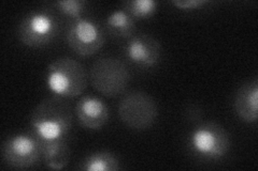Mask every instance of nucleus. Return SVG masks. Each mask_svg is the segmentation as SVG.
Segmentation results:
<instances>
[{
    "label": "nucleus",
    "mask_w": 258,
    "mask_h": 171,
    "mask_svg": "<svg viewBox=\"0 0 258 171\" xmlns=\"http://www.w3.org/2000/svg\"><path fill=\"white\" fill-rule=\"evenodd\" d=\"M66 42L78 55L88 57L96 54L106 42L99 23L88 18L71 21L66 30Z\"/></svg>",
    "instance_id": "8"
},
{
    "label": "nucleus",
    "mask_w": 258,
    "mask_h": 171,
    "mask_svg": "<svg viewBox=\"0 0 258 171\" xmlns=\"http://www.w3.org/2000/svg\"><path fill=\"white\" fill-rule=\"evenodd\" d=\"M75 111L80 123L88 129H100L109 120L108 106L96 96L81 97Z\"/></svg>",
    "instance_id": "10"
},
{
    "label": "nucleus",
    "mask_w": 258,
    "mask_h": 171,
    "mask_svg": "<svg viewBox=\"0 0 258 171\" xmlns=\"http://www.w3.org/2000/svg\"><path fill=\"white\" fill-rule=\"evenodd\" d=\"M258 81H247L241 86L235 96V109L240 119L246 123H255L257 121L258 105Z\"/></svg>",
    "instance_id": "11"
},
{
    "label": "nucleus",
    "mask_w": 258,
    "mask_h": 171,
    "mask_svg": "<svg viewBox=\"0 0 258 171\" xmlns=\"http://www.w3.org/2000/svg\"><path fill=\"white\" fill-rule=\"evenodd\" d=\"M120 168L114 154L109 151H96L87 155L79 166L84 171H116Z\"/></svg>",
    "instance_id": "14"
},
{
    "label": "nucleus",
    "mask_w": 258,
    "mask_h": 171,
    "mask_svg": "<svg viewBox=\"0 0 258 171\" xmlns=\"http://www.w3.org/2000/svg\"><path fill=\"white\" fill-rule=\"evenodd\" d=\"M124 54L136 66L147 69L153 68L160 59V44L155 38L139 34L127 40Z\"/></svg>",
    "instance_id": "9"
},
{
    "label": "nucleus",
    "mask_w": 258,
    "mask_h": 171,
    "mask_svg": "<svg viewBox=\"0 0 258 171\" xmlns=\"http://www.w3.org/2000/svg\"><path fill=\"white\" fill-rule=\"evenodd\" d=\"M190 151L203 159L219 160L226 156L230 148L229 135L226 129L214 122L198 125L189 134Z\"/></svg>",
    "instance_id": "5"
},
{
    "label": "nucleus",
    "mask_w": 258,
    "mask_h": 171,
    "mask_svg": "<svg viewBox=\"0 0 258 171\" xmlns=\"http://www.w3.org/2000/svg\"><path fill=\"white\" fill-rule=\"evenodd\" d=\"M2 151L7 164L18 169L35 166L43 157L42 143L32 132L9 136L4 141Z\"/></svg>",
    "instance_id": "7"
},
{
    "label": "nucleus",
    "mask_w": 258,
    "mask_h": 171,
    "mask_svg": "<svg viewBox=\"0 0 258 171\" xmlns=\"http://www.w3.org/2000/svg\"><path fill=\"white\" fill-rule=\"evenodd\" d=\"M118 117L123 123L136 131H143L154 124L158 109L155 101L141 91L125 94L118 104Z\"/></svg>",
    "instance_id": "6"
},
{
    "label": "nucleus",
    "mask_w": 258,
    "mask_h": 171,
    "mask_svg": "<svg viewBox=\"0 0 258 171\" xmlns=\"http://www.w3.org/2000/svg\"><path fill=\"white\" fill-rule=\"evenodd\" d=\"M51 6L71 22L83 18L87 3L83 0H59L52 3Z\"/></svg>",
    "instance_id": "16"
},
{
    "label": "nucleus",
    "mask_w": 258,
    "mask_h": 171,
    "mask_svg": "<svg viewBox=\"0 0 258 171\" xmlns=\"http://www.w3.org/2000/svg\"><path fill=\"white\" fill-rule=\"evenodd\" d=\"M72 110L62 97H47L39 103L30 117L31 132L42 146L58 140L67 139L72 126Z\"/></svg>",
    "instance_id": "1"
},
{
    "label": "nucleus",
    "mask_w": 258,
    "mask_h": 171,
    "mask_svg": "<svg viewBox=\"0 0 258 171\" xmlns=\"http://www.w3.org/2000/svg\"><path fill=\"white\" fill-rule=\"evenodd\" d=\"M43 159L45 165L53 170H60L66 167L70 159V149L67 139L43 145Z\"/></svg>",
    "instance_id": "13"
},
{
    "label": "nucleus",
    "mask_w": 258,
    "mask_h": 171,
    "mask_svg": "<svg viewBox=\"0 0 258 171\" xmlns=\"http://www.w3.org/2000/svg\"><path fill=\"white\" fill-rule=\"evenodd\" d=\"M45 81L55 96L72 99L82 94L87 86V72L78 60L61 57L47 68Z\"/></svg>",
    "instance_id": "2"
},
{
    "label": "nucleus",
    "mask_w": 258,
    "mask_h": 171,
    "mask_svg": "<svg viewBox=\"0 0 258 171\" xmlns=\"http://www.w3.org/2000/svg\"><path fill=\"white\" fill-rule=\"evenodd\" d=\"M106 28L112 37L128 40L135 34V19L126 10H116L107 18Z\"/></svg>",
    "instance_id": "12"
},
{
    "label": "nucleus",
    "mask_w": 258,
    "mask_h": 171,
    "mask_svg": "<svg viewBox=\"0 0 258 171\" xmlns=\"http://www.w3.org/2000/svg\"><path fill=\"white\" fill-rule=\"evenodd\" d=\"M125 10L136 20H148L155 14L158 3L153 0H132L124 4Z\"/></svg>",
    "instance_id": "15"
},
{
    "label": "nucleus",
    "mask_w": 258,
    "mask_h": 171,
    "mask_svg": "<svg viewBox=\"0 0 258 171\" xmlns=\"http://www.w3.org/2000/svg\"><path fill=\"white\" fill-rule=\"evenodd\" d=\"M92 86L104 96L113 97L122 94L131 80L126 64L114 57H102L92 66Z\"/></svg>",
    "instance_id": "4"
},
{
    "label": "nucleus",
    "mask_w": 258,
    "mask_h": 171,
    "mask_svg": "<svg viewBox=\"0 0 258 171\" xmlns=\"http://www.w3.org/2000/svg\"><path fill=\"white\" fill-rule=\"evenodd\" d=\"M208 2L206 0H176V2H172V5L176 7L177 9L185 10V11H191L199 9L203 6L207 5Z\"/></svg>",
    "instance_id": "17"
},
{
    "label": "nucleus",
    "mask_w": 258,
    "mask_h": 171,
    "mask_svg": "<svg viewBox=\"0 0 258 171\" xmlns=\"http://www.w3.org/2000/svg\"><path fill=\"white\" fill-rule=\"evenodd\" d=\"M60 30L58 15L50 9H36L28 12L18 28L21 42L28 47H43L57 38Z\"/></svg>",
    "instance_id": "3"
}]
</instances>
